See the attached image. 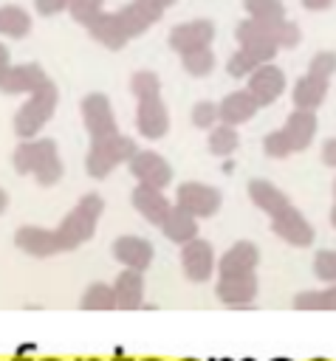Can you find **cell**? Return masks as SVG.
<instances>
[{"label": "cell", "mask_w": 336, "mask_h": 361, "mask_svg": "<svg viewBox=\"0 0 336 361\" xmlns=\"http://www.w3.org/2000/svg\"><path fill=\"white\" fill-rule=\"evenodd\" d=\"M79 307L82 310H113V307H119L116 305L113 285H104V282L88 285L85 293H82V299H79Z\"/></svg>", "instance_id": "cell-27"}, {"label": "cell", "mask_w": 336, "mask_h": 361, "mask_svg": "<svg viewBox=\"0 0 336 361\" xmlns=\"http://www.w3.org/2000/svg\"><path fill=\"white\" fill-rule=\"evenodd\" d=\"M161 14H164V8L155 0H130L119 11H102L85 28L107 51H121L133 37H138L150 25H155L161 20Z\"/></svg>", "instance_id": "cell-2"}, {"label": "cell", "mask_w": 336, "mask_h": 361, "mask_svg": "<svg viewBox=\"0 0 336 361\" xmlns=\"http://www.w3.org/2000/svg\"><path fill=\"white\" fill-rule=\"evenodd\" d=\"M181 65H184V71L189 76H206L215 68V54H212V48H203V51H195V54H184Z\"/></svg>", "instance_id": "cell-31"}, {"label": "cell", "mask_w": 336, "mask_h": 361, "mask_svg": "<svg viewBox=\"0 0 336 361\" xmlns=\"http://www.w3.org/2000/svg\"><path fill=\"white\" fill-rule=\"evenodd\" d=\"M155 3H158V6H161V8H169V6H172V3H175V0H155Z\"/></svg>", "instance_id": "cell-45"}, {"label": "cell", "mask_w": 336, "mask_h": 361, "mask_svg": "<svg viewBox=\"0 0 336 361\" xmlns=\"http://www.w3.org/2000/svg\"><path fill=\"white\" fill-rule=\"evenodd\" d=\"M152 243L144 240V237H136V234H124V237H116L113 243V257L124 265V268H133V271H147L150 262H152Z\"/></svg>", "instance_id": "cell-17"}, {"label": "cell", "mask_w": 336, "mask_h": 361, "mask_svg": "<svg viewBox=\"0 0 336 361\" xmlns=\"http://www.w3.org/2000/svg\"><path fill=\"white\" fill-rule=\"evenodd\" d=\"M325 96H328V79H316V76L305 73L294 85V110L316 113V107L325 102Z\"/></svg>", "instance_id": "cell-24"}, {"label": "cell", "mask_w": 336, "mask_h": 361, "mask_svg": "<svg viewBox=\"0 0 336 361\" xmlns=\"http://www.w3.org/2000/svg\"><path fill=\"white\" fill-rule=\"evenodd\" d=\"M130 90L138 99V107H136V130H138V135H144L150 141L164 138L167 130H169V113H167V104L161 102L158 73L136 71L130 76Z\"/></svg>", "instance_id": "cell-3"}, {"label": "cell", "mask_w": 336, "mask_h": 361, "mask_svg": "<svg viewBox=\"0 0 336 361\" xmlns=\"http://www.w3.org/2000/svg\"><path fill=\"white\" fill-rule=\"evenodd\" d=\"M333 197H336V183H333Z\"/></svg>", "instance_id": "cell-46"}, {"label": "cell", "mask_w": 336, "mask_h": 361, "mask_svg": "<svg viewBox=\"0 0 336 361\" xmlns=\"http://www.w3.org/2000/svg\"><path fill=\"white\" fill-rule=\"evenodd\" d=\"M56 104H59V90L54 85V79H48L40 90L31 93V99L14 113V133L23 138V141H31L45 124L48 118L56 113Z\"/></svg>", "instance_id": "cell-6"}, {"label": "cell", "mask_w": 336, "mask_h": 361, "mask_svg": "<svg viewBox=\"0 0 336 361\" xmlns=\"http://www.w3.org/2000/svg\"><path fill=\"white\" fill-rule=\"evenodd\" d=\"M130 203H133V209H136L147 223H152V226H158V228L164 226V220L169 217V212H172V206H175V203L167 200L164 189L141 186V183H136V189L130 192Z\"/></svg>", "instance_id": "cell-14"}, {"label": "cell", "mask_w": 336, "mask_h": 361, "mask_svg": "<svg viewBox=\"0 0 336 361\" xmlns=\"http://www.w3.org/2000/svg\"><path fill=\"white\" fill-rule=\"evenodd\" d=\"M246 87H248L251 96L260 102V107L274 104V102L282 96V90H285V73H282V68H277L274 62L260 65V68L248 76V85H246Z\"/></svg>", "instance_id": "cell-16"}, {"label": "cell", "mask_w": 336, "mask_h": 361, "mask_svg": "<svg viewBox=\"0 0 336 361\" xmlns=\"http://www.w3.org/2000/svg\"><path fill=\"white\" fill-rule=\"evenodd\" d=\"M220 200H223L220 192H217L215 186L200 183V180H186V183H181L178 192H175V206L184 209V212H189L195 220L217 214Z\"/></svg>", "instance_id": "cell-8"}, {"label": "cell", "mask_w": 336, "mask_h": 361, "mask_svg": "<svg viewBox=\"0 0 336 361\" xmlns=\"http://www.w3.org/2000/svg\"><path fill=\"white\" fill-rule=\"evenodd\" d=\"M82 121H85L90 141L116 135V116H113L110 99L104 93H88L82 99Z\"/></svg>", "instance_id": "cell-9"}, {"label": "cell", "mask_w": 336, "mask_h": 361, "mask_svg": "<svg viewBox=\"0 0 336 361\" xmlns=\"http://www.w3.org/2000/svg\"><path fill=\"white\" fill-rule=\"evenodd\" d=\"M113 293H116V305L121 310L141 307V299H144V276H141V271L124 268L113 282Z\"/></svg>", "instance_id": "cell-23"}, {"label": "cell", "mask_w": 336, "mask_h": 361, "mask_svg": "<svg viewBox=\"0 0 336 361\" xmlns=\"http://www.w3.org/2000/svg\"><path fill=\"white\" fill-rule=\"evenodd\" d=\"M271 231L280 240H285L288 245H294V248H308L313 243V237H316L313 226L305 220V214L296 206H288L280 214H274L271 217Z\"/></svg>", "instance_id": "cell-12"}, {"label": "cell", "mask_w": 336, "mask_h": 361, "mask_svg": "<svg viewBox=\"0 0 336 361\" xmlns=\"http://www.w3.org/2000/svg\"><path fill=\"white\" fill-rule=\"evenodd\" d=\"M181 268H184V274H186L189 282H209L212 271L217 268L212 243L195 237L192 243L181 245Z\"/></svg>", "instance_id": "cell-13"}, {"label": "cell", "mask_w": 336, "mask_h": 361, "mask_svg": "<svg viewBox=\"0 0 336 361\" xmlns=\"http://www.w3.org/2000/svg\"><path fill=\"white\" fill-rule=\"evenodd\" d=\"M330 226L336 228V203H333V209H330Z\"/></svg>", "instance_id": "cell-44"}, {"label": "cell", "mask_w": 336, "mask_h": 361, "mask_svg": "<svg viewBox=\"0 0 336 361\" xmlns=\"http://www.w3.org/2000/svg\"><path fill=\"white\" fill-rule=\"evenodd\" d=\"M308 73L316 79H330L336 73V51H319L308 62Z\"/></svg>", "instance_id": "cell-36"}, {"label": "cell", "mask_w": 336, "mask_h": 361, "mask_svg": "<svg viewBox=\"0 0 336 361\" xmlns=\"http://www.w3.org/2000/svg\"><path fill=\"white\" fill-rule=\"evenodd\" d=\"M11 164L20 175H34L40 186H54L62 178V158L51 138L20 141L11 155Z\"/></svg>", "instance_id": "cell-4"}, {"label": "cell", "mask_w": 336, "mask_h": 361, "mask_svg": "<svg viewBox=\"0 0 336 361\" xmlns=\"http://www.w3.org/2000/svg\"><path fill=\"white\" fill-rule=\"evenodd\" d=\"M104 212V200L90 192L76 200V206L62 217L56 228H42V226H20L14 231V245L31 257H54L62 251H73L85 245Z\"/></svg>", "instance_id": "cell-1"}, {"label": "cell", "mask_w": 336, "mask_h": 361, "mask_svg": "<svg viewBox=\"0 0 336 361\" xmlns=\"http://www.w3.org/2000/svg\"><path fill=\"white\" fill-rule=\"evenodd\" d=\"M260 262V248L248 240L234 243L232 248H226V254L217 259V271L220 276H237V274H254Z\"/></svg>", "instance_id": "cell-19"}, {"label": "cell", "mask_w": 336, "mask_h": 361, "mask_svg": "<svg viewBox=\"0 0 336 361\" xmlns=\"http://www.w3.org/2000/svg\"><path fill=\"white\" fill-rule=\"evenodd\" d=\"M237 147H240L237 127L217 124L215 130H209V152H212V155H217V158H229Z\"/></svg>", "instance_id": "cell-28"}, {"label": "cell", "mask_w": 336, "mask_h": 361, "mask_svg": "<svg viewBox=\"0 0 336 361\" xmlns=\"http://www.w3.org/2000/svg\"><path fill=\"white\" fill-rule=\"evenodd\" d=\"M234 37H237V45L243 51H248L251 56H257L263 65H268L277 56V51H280L277 39L271 34V25L268 23H260V20H251V17H246V20L237 23Z\"/></svg>", "instance_id": "cell-7"}, {"label": "cell", "mask_w": 336, "mask_h": 361, "mask_svg": "<svg viewBox=\"0 0 336 361\" xmlns=\"http://www.w3.org/2000/svg\"><path fill=\"white\" fill-rule=\"evenodd\" d=\"M215 39V23L212 20H189V23H178L169 31V48L175 54H195L209 48Z\"/></svg>", "instance_id": "cell-10"}, {"label": "cell", "mask_w": 336, "mask_h": 361, "mask_svg": "<svg viewBox=\"0 0 336 361\" xmlns=\"http://www.w3.org/2000/svg\"><path fill=\"white\" fill-rule=\"evenodd\" d=\"M243 8L248 11L251 20H260V23H280V20H288L282 0H243Z\"/></svg>", "instance_id": "cell-30"}, {"label": "cell", "mask_w": 336, "mask_h": 361, "mask_svg": "<svg viewBox=\"0 0 336 361\" xmlns=\"http://www.w3.org/2000/svg\"><path fill=\"white\" fill-rule=\"evenodd\" d=\"M102 6H104V0H68V14L79 25H90L102 14Z\"/></svg>", "instance_id": "cell-33"}, {"label": "cell", "mask_w": 336, "mask_h": 361, "mask_svg": "<svg viewBox=\"0 0 336 361\" xmlns=\"http://www.w3.org/2000/svg\"><path fill=\"white\" fill-rule=\"evenodd\" d=\"M34 8H37L42 17H54V14L68 11V0H34Z\"/></svg>", "instance_id": "cell-39"}, {"label": "cell", "mask_w": 336, "mask_h": 361, "mask_svg": "<svg viewBox=\"0 0 336 361\" xmlns=\"http://www.w3.org/2000/svg\"><path fill=\"white\" fill-rule=\"evenodd\" d=\"M215 293L229 307H246L257 296V274H237V276H220L215 285Z\"/></svg>", "instance_id": "cell-18"}, {"label": "cell", "mask_w": 336, "mask_h": 361, "mask_svg": "<svg viewBox=\"0 0 336 361\" xmlns=\"http://www.w3.org/2000/svg\"><path fill=\"white\" fill-rule=\"evenodd\" d=\"M161 231H164V237H167L169 243H175V245H186V243H192V240L198 237V220H195L189 212L172 206V212H169V217L164 220Z\"/></svg>", "instance_id": "cell-25"}, {"label": "cell", "mask_w": 336, "mask_h": 361, "mask_svg": "<svg viewBox=\"0 0 336 361\" xmlns=\"http://www.w3.org/2000/svg\"><path fill=\"white\" fill-rule=\"evenodd\" d=\"M51 76L37 65V62H25V65H11L3 76H0V93H8V96H14V93H34V90H40L45 82H48Z\"/></svg>", "instance_id": "cell-15"}, {"label": "cell", "mask_w": 336, "mask_h": 361, "mask_svg": "<svg viewBox=\"0 0 336 361\" xmlns=\"http://www.w3.org/2000/svg\"><path fill=\"white\" fill-rule=\"evenodd\" d=\"M296 310H336V285L325 290H302L294 296Z\"/></svg>", "instance_id": "cell-29"}, {"label": "cell", "mask_w": 336, "mask_h": 361, "mask_svg": "<svg viewBox=\"0 0 336 361\" xmlns=\"http://www.w3.org/2000/svg\"><path fill=\"white\" fill-rule=\"evenodd\" d=\"M268 25H271V34H274V39H277L280 48H296L299 45L302 34H299V25L296 23L280 20V23H268Z\"/></svg>", "instance_id": "cell-35"}, {"label": "cell", "mask_w": 336, "mask_h": 361, "mask_svg": "<svg viewBox=\"0 0 336 361\" xmlns=\"http://www.w3.org/2000/svg\"><path fill=\"white\" fill-rule=\"evenodd\" d=\"M192 124L198 130H215L220 124V107L215 102H195V107H192Z\"/></svg>", "instance_id": "cell-34"}, {"label": "cell", "mask_w": 336, "mask_h": 361, "mask_svg": "<svg viewBox=\"0 0 336 361\" xmlns=\"http://www.w3.org/2000/svg\"><path fill=\"white\" fill-rule=\"evenodd\" d=\"M313 274L322 282H333L336 285V251L333 248H322L313 257Z\"/></svg>", "instance_id": "cell-37"}, {"label": "cell", "mask_w": 336, "mask_h": 361, "mask_svg": "<svg viewBox=\"0 0 336 361\" xmlns=\"http://www.w3.org/2000/svg\"><path fill=\"white\" fill-rule=\"evenodd\" d=\"M8 68H11V59H8V48L0 42V76H3Z\"/></svg>", "instance_id": "cell-42"}, {"label": "cell", "mask_w": 336, "mask_h": 361, "mask_svg": "<svg viewBox=\"0 0 336 361\" xmlns=\"http://www.w3.org/2000/svg\"><path fill=\"white\" fill-rule=\"evenodd\" d=\"M8 206V192L6 189H0V214H3V209Z\"/></svg>", "instance_id": "cell-43"}, {"label": "cell", "mask_w": 336, "mask_h": 361, "mask_svg": "<svg viewBox=\"0 0 336 361\" xmlns=\"http://www.w3.org/2000/svg\"><path fill=\"white\" fill-rule=\"evenodd\" d=\"M130 175L136 178V183L141 186H155V189H164L169 180H172V166L167 158H161L158 152L152 149H138L136 158L127 164Z\"/></svg>", "instance_id": "cell-11"}, {"label": "cell", "mask_w": 336, "mask_h": 361, "mask_svg": "<svg viewBox=\"0 0 336 361\" xmlns=\"http://www.w3.org/2000/svg\"><path fill=\"white\" fill-rule=\"evenodd\" d=\"M263 152L268 158H288V155H294V147H291V141L285 138L282 130H274L263 138Z\"/></svg>", "instance_id": "cell-38"}, {"label": "cell", "mask_w": 336, "mask_h": 361, "mask_svg": "<svg viewBox=\"0 0 336 361\" xmlns=\"http://www.w3.org/2000/svg\"><path fill=\"white\" fill-rule=\"evenodd\" d=\"M285 138L291 141L294 152H302L311 147L313 135H316V113L311 110H294L288 118H285V127H282Z\"/></svg>", "instance_id": "cell-22"}, {"label": "cell", "mask_w": 336, "mask_h": 361, "mask_svg": "<svg viewBox=\"0 0 336 361\" xmlns=\"http://www.w3.org/2000/svg\"><path fill=\"white\" fill-rule=\"evenodd\" d=\"M260 65H263V62H260L257 56H251L248 51L237 48V51L229 56V62H226V71H229V76H234V79H246V76H251V73H254Z\"/></svg>", "instance_id": "cell-32"}, {"label": "cell", "mask_w": 336, "mask_h": 361, "mask_svg": "<svg viewBox=\"0 0 336 361\" xmlns=\"http://www.w3.org/2000/svg\"><path fill=\"white\" fill-rule=\"evenodd\" d=\"M138 152V144L130 135H107V138H96L90 141V149L85 155V172L96 180L107 178L119 164H130Z\"/></svg>", "instance_id": "cell-5"}, {"label": "cell", "mask_w": 336, "mask_h": 361, "mask_svg": "<svg viewBox=\"0 0 336 361\" xmlns=\"http://www.w3.org/2000/svg\"><path fill=\"white\" fill-rule=\"evenodd\" d=\"M322 164L330 166V169H336V138H328L322 144Z\"/></svg>", "instance_id": "cell-40"}, {"label": "cell", "mask_w": 336, "mask_h": 361, "mask_svg": "<svg viewBox=\"0 0 336 361\" xmlns=\"http://www.w3.org/2000/svg\"><path fill=\"white\" fill-rule=\"evenodd\" d=\"M302 6H305L308 11H325V8L333 6V0H302Z\"/></svg>", "instance_id": "cell-41"}, {"label": "cell", "mask_w": 336, "mask_h": 361, "mask_svg": "<svg viewBox=\"0 0 336 361\" xmlns=\"http://www.w3.org/2000/svg\"><path fill=\"white\" fill-rule=\"evenodd\" d=\"M31 31V17L23 6H0V34L11 39H23Z\"/></svg>", "instance_id": "cell-26"}, {"label": "cell", "mask_w": 336, "mask_h": 361, "mask_svg": "<svg viewBox=\"0 0 336 361\" xmlns=\"http://www.w3.org/2000/svg\"><path fill=\"white\" fill-rule=\"evenodd\" d=\"M248 197H251V203H254L257 209H263L268 217H274V214H280L282 209L291 206L288 195H285L280 186H274L271 180H265V178L248 180Z\"/></svg>", "instance_id": "cell-21"}, {"label": "cell", "mask_w": 336, "mask_h": 361, "mask_svg": "<svg viewBox=\"0 0 336 361\" xmlns=\"http://www.w3.org/2000/svg\"><path fill=\"white\" fill-rule=\"evenodd\" d=\"M217 107H220V124L237 127V124H246L248 118H254V113L260 110V102L251 96L248 87H243V90H234V93L223 96L217 102Z\"/></svg>", "instance_id": "cell-20"}]
</instances>
